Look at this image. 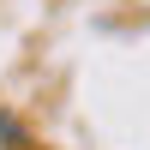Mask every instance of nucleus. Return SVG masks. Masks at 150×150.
<instances>
[{
  "instance_id": "1",
  "label": "nucleus",
  "mask_w": 150,
  "mask_h": 150,
  "mask_svg": "<svg viewBox=\"0 0 150 150\" xmlns=\"http://www.w3.org/2000/svg\"><path fill=\"white\" fill-rule=\"evenodd\" d=\"M0 138H6L12 150H30V132H24V126H18V120H12V114H6V108H0Z\"/></svg>"
}]
</instances>
